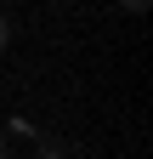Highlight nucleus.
<instances>
[{
    "mask_svg": "<svg viewBox=\"0 0 153 159\" xmlns=\"http://www.w3.org/2000/svg\"><path fill=\"white\" fill-rule=\"evenodd\" d=\"M6 34H11V29H6V17H0V51H6Z\"/></svg>",
    "mask_w": 153,
    "mask_h": 159,
    "instance_id": "1",
    "label": "nucleus"
},
{
    "mask_svg": "<svg viewBox=\"0 0 153 159\" xmlns=\"http://www.w3.org/2000/svg\"><path fill=\"white\" fill-rule=\"evenodd\" d=\"M0 159H6V142H0Z\"/></svg>",
    "mask_w": 153,
    "mask_h": 159,
    "instance_id": "2",
    "label": "nucleus"
}]
</instances>
